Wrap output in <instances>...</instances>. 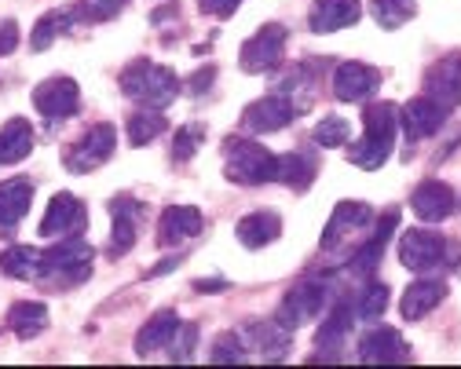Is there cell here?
Segmentation results:
<instances>
[{
    "instance_id": "6da1fadb",
    "label": "cell",
    "mask_w": 461,
    "mask_h": 369,
    "mask_svg": "<svg viewBox=\"0 0 461 369\" xmlns=\"http://www.w3.org/2000/svg\"><path fill=\"white\" fill-rule=\"evenodd\" d=\"M122 92L129 99H136L143 110H165L180 95V77L168 67L150 63V58H136V63H129V70L122 74Z\"/></svg>"
},
{
    "instance_id": "7a4b0ae2",
    "label": "cell",
    "mask_w": 461,
    "mask_h": 369,
    "mask_svg": "<svg viewBox=\"0 0 461 369\" xmlns=\"http://www.w3.org/2000/svg\"><path fill=\"white\" fill-rule=\"evenodd\" d=\"M363 125H366V132H363V140L348 150V161L356 165V168H366V172H374V168H381L388 158H392V147H395V110L388 106V103H374V106H366V113H363Z\"/></svg>"
},
{
    "instance_id": "3957f363",
    "label": "cell",
    "mask_w": 461,
    "mask_h": 369,
    "mask_svg": "<svg viewBox=\"0 0 461 369\" xmlns=\"http://www.w3.org/2000/svg\"><path fill=\"white\" fill-rule=\"evenodd\" d=\"M223 176L239 187H260V183H275L278 176V154L253 140H227L223 143Z\"/></svg>"
},
{
    "instance_id": "277c9868",
    "label": "cell",
    "mask_w": 461,
    "mask_h": 369,
    "mask_svg": "<svg viewBox=\"0 0 461 369\" xmlns=\"http://www.w3.org/2000/svg\"><path fill=\"white\" fill-rule=\"evenodd\" d=\"M447 256H454V241L439 238L436 230H421L418 227V230H407L399 238V264L418 271V274L436 271Z\"/></svg>"
},
{
    "instance_id": "5b68a950",
    "label": "cell",
    "mask_w": 461,
    "mask_h": 369,
    "mask_svg": "<svg viewBox=\"0 0 461 369\" xmlns=\"http://www.w3.org/2000/svg\"><path fill=\"white\" fill-rule=\"evenodd\" d=\"M326 300H330V285H326L322 278H304V282H297L290 292H285L282 311H278V322H282L285 329H297V326L312 322L315 315H322Z\"/></svg>"
},
{
    "instance_id": "8992f818",
    "label": "cell",
    "mask_w": 461,
    "mask_h": 369,
    "mask_svg": "<svg viewBox=\"0 0 461 369\" xmlns=\"http://www.w3.org/2000/svg\"><path fill=\"white\" fill-rule=\"evenodd\" d=\"M285 26H278V22H267V26H260L249 40H246V48H242V70L246 74H271V70H278L282 67V55H285Z\"/></svg>"
},
{
    "instance_id": "52a82bcc",
    "label": "cell",
    "mask_w": 461,
    "mask_h": 369,
    "mask_svg": "<svg viewBox=\"0 0 461 369\" xmlns=\"http://www.w3.org/2000/svg\"><path fill=\"white\" fill-rule=\"evenodd\" d=\"M113 147H118V129L103 121V125L88 129V132L67 150V168H70L74 176H85V172L99 168V165L113 154Z\"/></svg>"
},
{
    "instance_id": "ba28073f",
    "label": "cell",
    "mask_w": 461,
    "mask_h": 369,
    "mask_svg": "<svg viewBox=\"0 0 461 369\" xmlns=\"http://www.w3.org/2000/svg\"><path fill=\"white\" fill-rule=\"evenodd\" d=\"M294 117H301V106H294L285 95H264L242 113V129L249 136H267V132H282Z\"/></svg>"
},
{
    "instance_id": "9c48e42d",
    "label": "cell",
    "mask_w": 461,
    "mask_h": 369,
    "mask_svg": "<svg viewBox=\"0 0 461 369\" xmlns=\"http://www.w3.org/2000/svg\"><path fill=\"white\" fill-rule=\"evenodd\" d=\"M41 274H67L70 282H85L92 274V245L85 238H70L44 253Z\"/></svg>"
},
{
    "instance_id": "30bf717a",
    "label": "cell",
    "mask_w": 461,
    "mask_h": 369,
    "mask_svg": "<svg viewBox=\"0 0 461 369\" xmlns=\"http://www.w3.org/2000/svg\"><path fill=\"white\" fill-rule=\"evenodd\" d=\"M33 106H37V113H44L51 121L70 117L81 106V88L74 77H48L33 88Z\"/></svg>"
},
{
    "instance_id": "8fae6325",
    "label": "cell",
    "mask_w": 461,
    "mask_h": 369,
    "mask_svg": "<svg viewBox=\"0 0 461 369\" xmlns=\"http://www.w3.org/2000/svg\"><path fill=\"white\" fill-rule=\"evenodd\" d=\"M88 227V209L74 198V194H67V191H59L51 202H48V212H44V220H41V238H67V234H81Z\"/></svg>"
},
{
    "instance_id": "7c38bea8",
    "label": "cell",
    "mask_w": 461,
    "mask_h": 369,
    "mask_svg": "<svg viewBox=\"0 0 461 369\" xmlns=\"http://www.w3.org/2000/svg\"><path fill=\"white\" fill-rule=\"evenodd\" d=\"M110 212H113V227H110V256H129L132 245L140 238V220H143V205L129 194L113 198L110 202Z\"/></svg>"
},
{
    "instance_id": "4fadbf2b",
    "label": "cell",
    "mask_w": 461,
    "mask_h": 369,
    "mask_svg": "<svg viewBox=\"0 0 461 369\" xmlns=\"http://www.w3.org/2000/svg\"><path fill=\"white\" fill-rule=\"evenodd\" d=\"M447 117H450L447 106H439L429 95H418V99H411L407 106H402V132H407L411 143H421V140L436 136L447 125Z\"/></svg>"
},
{
    "instance_id": "5bb4252c",
    "label": "cell",
    "mask_w": 461,
    "mask_h": 369,
    "mask_svg": "<svg viewBox=\"0 0 461 369\" xmlns=\"http://www.w3.org/2000/svg\"><path fill=\"white\" fill-rule=\"evenodd\" d=\"M425 95L436 99L447 110L461 106V51L443 55L439 63L425 74Z\"/></svg>"
},
{
    "instance_id": "9a60e30c",
    "label": "cell",
    "mask_w": 461,
    "mask_h": 369,
    "mask_svg": "<svg viewBox=\"0 0 461 369\" xmlns=\"http://www.w3.org/2000/svg\"><path fill=\"white\" fill-rule=\"evenodd\" d=\"M377 88H381V70H374L366 63H340L333 74V95L340 103H363Z\"/></svg>"
},
{
    "instance_id": "2e32d148",
    "label": "cell",
    "mask_w": 461,
    "mask_h": 369,
    "mask_svg": "<svg viewBox=\"0 0 461 369\" xmlns=\"http://www.w3.org/2000/svg\"><path fill=\"white\" fill-rule=\"evenodd\" d=\"M374 220V209L366 202H340L333 209V216L326 220V230H322V249H337L340 241H348L356 230H363L366 223Z\"/></svg>"
},
{
    "instance_id": "e0dca14e",
    "label": "cell",
    "mask_w": 461,
    "mask_h": 369,
    "mask_svg": "<svg viewBox=\"0 0 461 369\" xmlns=\"http://www.w3.org/2000/svg\"><path fill=\"white\" fill-rule=\"evenodd\" d=\"M205 227V216L202 209L194 205H168L161 212V227H158V241L165 245V249H172V245H180L187 238H198Z\"/></svg>"
},
{
    "instance_id": "ac0fdd59",
    "label": "cell",
    "mask_w": 461,
    "mask_h": 369,
    "mask_svg": "<svg viewBox=\"0 0 461 369\" xmlns=\"http://www.w3.org/2000/svg\"><path fill=\"white\" fill-rule=\"evenodd\" d=\"M359 15H363L359 0H315L308 26H312V33H337V30L356 26Z\"/></svg>"
},
{
    "instance_id": "d6986e66",
    "label": "cell",
    "mask_w": 461,
    "mask_h": 369,
    "mask_svg": "<svg viewBox=\"0 0 461 369\" xmlns=\"http://www.w3.org/2000/svg\"><path fill=\"white\" fill-rule=\"evenodd\" d=\"M411 358V344L399 337V329L392 326H381V329H370L363 340H359V362H402Z\"/></svg>"
},
{
    "instance_id": "ffe728a7",
    "label": "cell",
    "mask_w": 461,
    "mask_h": 369,
    "mask_svg": "<svg viewBox=\"0 0 461 369\" xmlns=\"http://www.w3.org/2000/svg\"><path fill=\"white\" fill-rule=\"evenodd\" d=\"M411 205H414V212H418L425 223H443V220L454 212L457 198H454V191L447 187V183L425 179V183H418V191L411 194Z\"/></svg>"
},
{
    "instance_id": "44dd1931",
    "label": "cell",
    "mask_w": 461,
    "mask_h": 369,
    "mask_svg": "<svg viewBox=\"0 0 461 369\" xmlns=\"http://www.w3.org/2000/svg\"><path fill=\"white\" fill-rule=\"evenodd\" d=\"M352 319H356V311H352L348 300L330 307V315H326V322L315 337V347H319L322 358H337L344 351V340H348V333H352Z\"/></svg>"
},
{
    "instance_id": "7402d4cb",
    "label": "cell",
    "mask_w": 461,
    "mask_h": 369,
    "mask_svg": "<svg viewBox=\"0 0 461 369\" xmlns=\"http://www.w3.org/2000/svg\"><path fill=\"white\" fill-rule=\"evenodd\" d=\"M246 351H257L264 358H282L294 344V329H285L278 319L271 322H249L246 326Z\"/></svg>"
},
{
    "instance_id": "603a6c76",
    "label": "cell",
    "mask_w": 461,
    "mask_h": 369,
    "mask_svg": "<svg viewBox=\"0 0 461 369\" xmlns=\"http://www.w3.org/2000/svg\"><path fill=\"white\" fill-rule=\"evenodd\" d=\"M447 300V285L439 278H421L414 282L407 292H402V303H399V311L407 322H421L425 315H432L436 307Z\"/></svg>"
},
{
    "instance_id": "cb8c5ba5",
    "label": "cell",
    "mask_w": 461,
    "mask_h": 369,
    "mask_svg": "<svg viewBox=\"0 0 461 369\" xmlns=\"http://www.w3.org/2000/svg\"><path fill=\"white\" fill-rule=\"evenodd\" d=\"M33 205V183L26 176H15L8 183H0V227L12 230L23 223V216Z\"/></svg>"
},
{
    "instance_id": "d4e9b609",
    "label": "cell",
    "mask_w": 461,
    "mask_h": 369,
    "mask_svg": "<svg viewBox=\"0 0 461 369\" xmlns=\"http://www.w3.org/2000/svg\"><path fill=\"white\" fill-rule=\"evenodd\" d=\"M395 223H399V209H384V216H381V223H377V230H374V238L352 256V271H356V274L370 278V274L377 271V264H381V256H384V249H388V238H392Z\"/></svg>"
},
{
    "instance_id": "484cf974",
    "label": "cell",
    "mask_w": 461,
    "mask_h": 369,
    "mask_svg": "<svg viewBox=\"0 0 461 369\" xmlns=\"http://www.w3.org/2000/svg\"><path fill=\"white\" fill-rule=\"evenodd\" d=\"M176 329H180V315L168 311V307H165V311H158V315H150V319L143 322L140 337H136V355L147 358V355L168 347V340L176 337Z\"/></svg>"
},
{
    "instance_id": "4316f807",
    "label": "cell",
    "mask_w": 461,
    "mask_h": 369,
    "mask_svg": "<svg viewBox=\"0 0 461 369\" xmlns=\"http://www.w3.org/2000/svg\"><path fill=\"white\" fill-rule=\"evenodd\" d=\"M278 234H282V220L271 209L249 212V216L239 220V241L246 245V249H264V245H271Z\"/></svg>"
},
{
    "instance_id": "83f0119b",
    "label": "cell",
    "mask_w": 461,
    "mask_h": 369,
    "mask_svg": "<svg viewBox=\"0 0 461 369\" xmlns=\"http://www.w3.org/2000/svg\"><path fill=\"white\" fill-rule=\"evenodd\" d=\"M33 150V129L26 117H12L5 129H0V165H15L23 158H30Z\"/></svg>"
},
{
    "instance_id": "f1b7e54d",
    "label": "cell",
    "mask_w": 461,
    "mask_h": 369,
    "mask_svg": "<svg viewBox=\"0 0 461 369\" xmlns=\"http://www.w3.org/2000/svg\"><path fill=\"white\" fill-rule=\"evenodd\" d=\"M8 326L19 340H33L37 333L48 329V307L41 300H19L8 311Z\"/></svg>"
},
{
    "instance_id": "f546056e",
    "label": "cell",
    "mask_w": 461,
    "mask_h": 369,
    "mask_svg": "<svg viewBox=\"0 0 461 369\" xmlns=\"http://www.w3.org/2000/svg\"><path fill=\"white\" fill-rule=\"evenodd\" d=\"M41 264L44 253L33 249V245H12V249L0 253V271L12 278H41Z\"/></svg>"
},
{
    "instance_id": "4dcf8cb0",
    "label": "cell",
    "mask_w": 461,
    "mask_h": 369,
    "mask_svg": "<svg viewBox=\"0 0 461 369\" xmlns=\"http://www.w3.org/2000/svg\"><path fill=\"white\" fill-rule=\"evenodd\" d=\"M315 172H319L315 158H308V154H282V158H278V176H275V183H285V187L304 191L308 183L315 179Z\"/></svg>"
},
{
    "instance_id": "1f68e13d",
    "label": "cell",
    "mask_w": 461,
    "mask_h": 369,
    "mask_svg": "<svg viewBox=\"0 0 461 369\" xmlns=\"http://www.w3.org/2000/svg\"><path fill=\"white\" fill-rule=\"evenodd\" d=\"M161 129H168L165 117H161V110H140V113H132L129 125H125L129 147H147V143H154V140L161 136Z\"/></svg>"
},
{
    "instance_id": "d6a6232c",
    "label": "cell",
    "mask_w": 461,
    "mask_h": 369,
    "mask_svg": "<svg viewBox=\"0 0 461 369\" xmlns=\"http://www.w3.org/2000/svg\"><path fill=\"white\" fill-rule=\"evenodd\" d=\"M125 8H129V0H77L70 12L81 22H110V19H118Z\"/></svg>"
},
{
    "instance_id": "836d02e7",
    "label": "cell",
    "mask_w": 461,
    "mask_h": 369,
    "mask_svg": "<svg viewBox=\"0 0 461 369\" xmlns=\"http://www.w3.org/2000/svg\"><path fill=\"white\" fill-rule=\"evenodd\" d=\"M70 22H74V12H48V15H41V22H37V30H33V51H44V48H51V40L59 37L63 30H70Z\"/></svg>"
},
{
    "instance_id": "e575fe53",
    "label": "cell",
    "mask_w": 461,
    "mask_h": 369,
    "mask_svg": "<svg viewBox=\"0 0 461 369\" xmlns=\"http://www.w3.org/2000/svg\"><path fill=\"white\" fill-rule=\"evenodd\" d=\"M374 19L384 30H399L402 22L414 19V4L411 0H374Z\"/></svg>"
},
{
    "instance_id": "d590c367",
    "label": "cell",
    "mask_w": 461,
    "mask_h": 369,
    "mask_svg": "<svg viewBox=\"0 0 461 369\" xmlns=\"http://www.w3.org/2000/svg\"><path fill=\"white\" fill-rule=\"evenodd\" d=\"M388 285L384 282H370L366 289H363V296H359V307H356V315L359 319H366V322H374V319H381L384 315V307H388Z\"/></svg>"
},
{
    "instance_id": "8d00e7d4",
    "label": "cell",
    "mask_w": 461,
    "mask_h": 369,
    "mask_svg": "<svg viewBox=\"0 0 461 369\" xmlns=\"http://www.w3.org/2000/svg\"><path fill=\"white\" fill-rule=\"evenodd\" d=\"M348 136H352V125H348L344 117H322L319 129H315V143H319L322 150L344 147V143H348Z\"/></svg>"
},
{
    "instance_id": "74e56055",
    "label": "cell",
    "mask_w": 461,
    "mask_h": 369,
    "mask_svg": "<svg viewBox=\"0 0 461 369\" xmlns=\"http://www.w3.org/2000/svg\"><path fill=\"white\" fill-rule=\"evenodd\" d=\"M205 143V129L202 125H184L176 129V143H172V158L176 161H191L198 154V147Z\"/></svg>"
},
{
    "instance_id": "f35d334b",
    "label": "cell",
    "mask_w": 461,
    "mask_h": 369,
    "mask_svg": "<svg viewBox=\"0 0 461 369\" xmlns=\"http://www.w3.org/2000/svg\"><path fill=\"white\" fill-rule=\"evenodd\" d=\"M212 362H242L246 358V344L235 337V333H227V337H220L216 344H212Z\"/></svg>"
},
{
    "instance_id": "ab89813d",
    "label": "cell",
    "mask_w": 461,
    "mask_h": 369,
    "mask_svg": "<svg viewBox=\"0 0 461 369\" xmlns=\"http://www.w3.org/2000/svg\"><path fill=\"white\" fill-rule=\"evenodd\" d=\"M194 344H198V326H184V322H180L176 337L168 340L172 358H176V362H187V358H191V351H194Z\"/></svg>"
},
{
    "instance_id": "60d3db41",
    "label": "cell",
    "mask_w": 461,
    "mask_h": 369,
    "mask_svg": "<svg viewBox=\"0 0 461 369\" xmlns=\"http://www.w3.org/2000/svg\"><path fill=\"white\" fill-rule=\"evenodd\" d=\"M198 4H202V12L212 15V19H230L242 0H198Z\"/></svg>"
},
{
    "instance_id": "b9f144b4",
    "label": "cell",
    "mask_w": 461,
    "mask_h": 369,
    "mask_svg": "<svg viewBox=\"0 0 461 369\" xmlns=\"http://www.w3.org/2000/svg\"><path fill=\"white\" fill-rule=\"evenodd\" d=\"M19 48V22H0V55H12Z\"/></svg>"
},
{
    "instance_id": "7bdbcfd3",
    "label": "cell",
    "mask_w": 461,
    "mask_h": 369,
    "mask_svg": "<svg viewBox=\"0 0 461 369\" xmlns=\"http://www.w3.org/2000/svg\"><path fill=\"white\" fill-rule=\"evenodd\" d=\"M209 85H212V67H209V70H202V74L191 81V88H194V92H205Z\"/></svg>"
},
{
    "instance_id": "ee69618b",
    "label": "cell",
    "mask_w": 461,
    "mask_h": 369,
    "mask_svg": "<svg viewBox=\"0 0 461 369\" xmlns=\"http://www.w3.org/2000/svg\"><path fill=\"white\" fill-rule=\"evenodd\" d=\"M194 289H198V292H216V289H223V282H198Z\"/></svg>"
}]
</instances>
